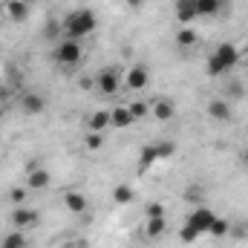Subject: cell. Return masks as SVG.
<instances>
[{"label": "cell", "mask_w": 248, "mask_h": 248, "mask_svg": "<svg viewBox=\"0 0 248 248\" xmlns=\"http://www.w3.org/2000/svg\"><path fill=\"white\" fill-rule=\"evenodd\" d=\"M196 32H193V26H182L179 32H176V44L179 46H196Z\"/></svg>", "instance_id": "23"}, {"label": "cell", "mask_w": 248, "mask_h": 248, "mask_svg": "<svg viewBox=\"0 0 248 248\" xmlns=\"http://www.w3.org/2000/svg\"><path fill=\"white\" fill-rule=\"evenodd\" d=\"M20 107H23V113L38 116V113H44V110H46V101H44V95H38V93H26V95H23V101H20Z\"/></svg>", "instance_id": "14"}, {"label": "cell", "mask_w": 248, "mask_h": 248, "mask_svg": "<svg viewBox=\"0 0 248 248\" xmlns=\"http://www.w3.org/2000/svg\"><path fill=\"white\" fill-rule=\"evenodd\" d=\"M237 63H240V49L234 44H219L208 58V75H214V78L228 75V72L237 69Z\"/></svg>", "instance_id": "2"}, {"label": "cell", "mask_w": 248, "mask_h": 248, "mask_svg": "<svg viewBox=\"0 0 248 248\" xmlns=\"http://www.w3.org/2000/svg\"><path fill=\"white\" fill-rule=\"evenodd\" d=\"M133 199H136V193H133L130 185H116L113 187V202H116V205H130Z\"/></svg>", "instance_id": "20"}, {"label": "cell", "mask_w": 248, "mask_h": 248, "mask_svg": "<svg viewBox=\"0 0 248 248\" xmlns=\"http://www.w3.org/2000/svg\"><path fill=\"white\" fill-rule=\"evenodd\" d=\"M196 17H199L196 15V0H176V20L182 26H190Z\"/></svg>", "instance_id": "13"}, {"label": "cell", "mask_w": 248, "mask_h": 248, "mask_svg": "<svg viewBox=\"0 0 248 248\" xmlns=\"http://www.w3.org/2000/svg\"><path fill=\"white\" fill-rule=\"evenodd\" d=\"M144 234H147V240H159L165 234V217H147L144 219Z\"/></svg>", "instance_id": "18"}, {"label": "cell", "mask_w": 248, "mask_h": 248, "mask_svg": "<svg viewBox=\"0 0 248 248\" xmlns=\"http://www.w3.org/2000/svg\"><path fill=\"white\" fill-rule=\"evenodd\" d=\"M49 170H44V168H38V165H29V170H26V187L29 190H44V187H49Z\"/></svg>", "instance_id": "10"}, {"label": "cell", "mask_w": 248, "mask_h": 248, "mask_svg": "<svg viewBox=\"0 0 248 248\" xmlns=\"http://www.w3.org/2000/svg\"><path fill=\"white\" fill-rule=\"evenodd\" d=\"M243 165L248 168V147H246V153H243Z\"/></svg>", "instance_id": "34"}, {"label": "cell", "mask_w": 248, "mask_h": 248, "mask_svg": "<svg viewBox=\"0 0 248 248\" xmlns=\"http://www.w3.org/2000/svg\"><path fill=\"white\" fill-rule=\"evenodd\" d=\"M231 234H234L237 240H248V225H237V228H231Z\"/></svg>", "instance_id": "31"}, {"label": "cell", "mask_w": 248, "mask_h": 248, "mask_svg": "<svg viewBox=\"0 0 248 248\" xmlns=\"http://www.w3.org/2000/svg\"><path fill=\"white\" fill-rule=\"evenodd\" d=\"M87 127H90V133H104L107 127H113V124H110V113H107V110H95V113L87 119Z\"/></svg>", "instance_id": "16"}, {"label": "cell", "mask_w": 248, "mask_h": 248, "mask_svg": "<svg viewBox=\"0 0 248 248\" xmlns=\"http://www.w3.org/2000/svg\"><path fill=\"white\" fill-rule=\"evenodd\" d=\"M26 3H29V6H32V3H38V0H26Z\"/></svg>", "instance_id": "35"}, {"label": "cell", "mask_w": 248, "mask_h": 248, "mask_svg": "<svg viewBox=\"0 0 248 248\" xmlns=\"http://www.w3.org/2000/svg\"><path fill=\"white\" fill-rule=\"evenodd\" d=\"M150 116L159 119V122H170L176 116V104L170 98H153L150 101Z\"/></svg>", "instance_id": "8"}, {"label": "cell", "mask_w": 248, "mask_h": 248, "mask_svg": "<svg viewBox=\"0 0 248 248\" xmlns=\"http://www.w3.org/2000/svg\"><path fill=\"white\" fill-rule=\"evenodd\" d=\"M55 61L61 63V66H78V63L84 61V46H81V41H69V38H63L61 44L55 46Z\"/></svg>", "instance_id": "3"}, {"label": "cell", "mask_w": 248, "mask_h": 248, "mask_svg": "<svg viewBox=\"0 0 248 248\" xmlns=\"http://www.w3.org/2000/svg\"><path fill=\"white\" fill-rule=\"evenodd\" d=\"M122 75H119V69H113V66H104V69H98V75H95V90L101 93V95H116L119 93V87H122Z\"/></svg>", "instance_id": "4"}, {"label": "cell", "mask_w": 248, "mask_h": 248, "mask_svg": "<svg viewBox=\"0 0 248 248\" xmlns=\"http://www.w3.org/2000/svg\"><path fill=\"white\" fill-rule=\"evenodd\" d=\"M225 9V0H196V15L199 17H217Z\"/></svg>", "instance_id": "15"}, {"label": "cell", "mask_w": 248, "mask_h": 248, "mask_svg": "<svg viewBox=\"0 0 248 248\" xmlns=\"http://www.w3.org/2000/svg\"><path fill=\"white\" fill-rule=\"evenodd\" d=\"M95 26H98V17H95L90 9H75V12H69L66 20H63V38L81 41V38L93 35Z\"/></svg>", "instance_id": "1"}, {"label": "cell", "mask_w": 248, "mask_h": 248, "mask_svg": "<svg viewBox=\"0 0 248 248\" xmlns=\"http://www.w3.org/2000/svg\"><path fill=\"white\" fill-rule=\"evenodd\" d=\"M144 217H165V205L162 202H150L144 208Z\"/></svg>", "instance_id": "29"}, {"label": "cell", "mask_w": 248, "mask_h": 248, "mask_svg": "<svg viewBox=\"0 0 248 248\" xmlns=\"http://www.w3.org/2000/svg\"><path fill=\"white\" fill-rule=\"evenodd\" d=\"M199 199H202V187L199 185H187L185 187V202H190L193 208L199 205Z\"/></svg>", "instance_id": "27"}, {"label": "cell", "mask_w": 248, "mask_h": 248, "mask_svg": "<svg viewBox=\"0 0 248 248\" xmlns=\"http://www.w3.org/2000/svg\"><path fill=\"white\" fill-rule=\"evenodd\" d=\"M147 81H150V69H147L144 63H136V66H130V69L124 72V87H127V90H133V93L144 90V87H147Z\"/></svg>", "instance_id": "6"}, {"label": "cell", "mask_w": 248, "mask_h": 248, "mask_svg": "<svg viewBox=\"0 0 248 248\" xmlns=\"http://www.w3.org/2000/svg\"><path fill=\"white\" fill-rule=\"evenodd\" d=\"M3 12L9 15V20H15V23H23V20L29 17V3H26V0H6Z\"/></svg>", "instance_id": "12"}, {"label": "cell", "mask_w": 248, "mask_h": 248, "mask_svg": "<svg viewBox=\"0 0 248 248\" xmlns=\"http://www.w3.org/2000/svg\"><path fill=\"white\" fill-rule=\"evenodd\" d=\"M214 219H217V214H214V211H208L205 205H196V208L187 214L185 222L190 225V228H196L199 234H208V231H211V225H214Z\"/></svg>", "instance_id": "5"}, {"label": "cell", "mask_w": 248, "mask_h": 248, "mask_svg": "<svg viewBox=\"0 0 248 248\" xmlns=\"http://www.w3.org/2000/svg\"><path fill=\"white\" fill-rule=\"evenodd\" d=\"M0 12H3V6H0Z\"/></svg>", "instance_id": "36"}, {"label": "cell", "mask_w": 248, "mask_h": 248, "mask_svg": "<svg viewBox=\"0 0 248 248\" xmlns=\"http://www.w3.org/2000/svg\"><path fill=\"white\" fill-rule=\"evenodd\" d=\"M124 3H127V6H130V9H139V6H141V3H144V0H124Z\"/></svg>", "instance_id": "33"}, {"label": "cell", "mask_w": 248, "mask_h": 248, "mask_svg": "<svg viewBox=\"0 0 248 248\" xmlns=\"http://www.w3.org/2000/svg\"><path fill=\"white\" fill-rule=\"evenodd\" d=\"M38 211L35 208H26V205H17L12 214H9V219H12V225L17 228V231H26V228H32V225H38Z\"/></svg>", "instance_id": "7"}, {"label": "cell", "mask_w": 248, "mask_h": 248, "mask_svg": "<svg viewBox=\"0 0 248 248\" xmlns=\"http://www.w3.org/2000/svg\"><path fill=\"white\" fill-rule=\"evenodd\" d=\"M208 116L214 119V122H219V124H225V122H231V104H228V98H211L208 101Z\"/></svg>", "instance_id": "9"}, {"label": "cell", "mask_w": 248, "mask_h": 248, "mask_svg": "<svg viewBox=\"0 0 248 248\" xmlns=\"http://www.w3.org/2000/svg\"><path fill=\"white\" fill-rule=\"evenodd\" d=\"M29 246V240H26V234L23 231H9L6 237H3V243H0V248H26Z\"/></svg>", "instance_id": "19"}, {"label": "cell", "mask_w": 248, "mask_h": 248, "mask_svg": "<svg viewBox=\"0 0 248 248\" xmlns=\"http://www.w3.org/2000/svg\"><path fill=\"white\" fill-rule=\"evenodd\" d=\"M127 107H130V113H133V119H136V122H139V119H144V116L150 113V101H130Z\"/></svg>", "instance_id": "25"}, {"label": "cell", "mask_w": 248, "mask_h": 248, "mask_svg": "<svg viewBox=\"0 0 248 248\" xmlns=\"http://www.w3.org/2000/svg\"><path fill=\"white\" fill-rule=\"evenodd\" d=\"M156 153H159V159H170L173 156V144L170 141H162V144H156Z\"/></svg>", "instance_id": "30"}, {"label": "cell", "mask_w": 248, "mask_h": 248, "mask_svg": "<svg viewBox=\"0 0 248 248\" xmlns=\"http://www.w3.org/2000/svg\"><path fill=\"white\" fill-rule=\"evenodd\" d=\"M63 205H66V211L75 214V217L87 214V196L78 193V190H66V193H63Z\"/></svg>", "instance_id": "11"}, {"label": "cell", "mask_w": 248, "mask_h": 248, "mask_svg": "<svg viewBox=\"0 0 248 248\" xmlns=\"http://www.w3.org/2000/svg\"><path fill=\"white\" fill-rule=\"evenodd\" d=\"M208 234H211L214 240H222V237H228V234H231V222H228V219H222V217H217Z\"/></svg>", "instance_id": "22"}, {"label": "cell", "mask_w": 248, "mask_h": 248, "mask_svg": "<svg viewBox=\"0 0 248 248\" xmlns=\"http://www.w3.org/2000/svg\"><path fill=\"white\" fill-rule=\"evenodd\" d=\"M228 93H231V95H240V98L246 95V90H243V84H231V87H228Z\"/></svg>", "instance_id": "32"}, {"label": "cell", "mask_w": 248, "mask_h": 248, "mask_svg": "<svg viewBox=\"0 0 248 248\" xmlns=\"http://www.w3.org/2000/svg\"><path fill=\"white\" fill-rule=\"evenodd\" d=\"M26 196H29V187H26V185H17V187H12V190H9V202H12L15 208H17V205H23V202H26Z\"/></svg>", "instance_id": "24"}, {"label": "cell", "mask_w": 248, "mask_h": 248, "mask_svg": "<svg viewBox=\"0 0 248 248\" xmlns=\"http://www.w3.org/2000/svg\"><path fill=\"white\" fill-rule=\"evenodd\" d=\"M110 124L113 127H133L136 119H133L130 107H116V110H110Z\"/></svg>", "instance_id": "17"}, {"label": "cell", "mask_w": 248, "mask_h": 248, "mask_svg": "<svg viewBox=\"0 0 248 248\" xmlns=\"http://www.w3.org/2000/svg\"><path fill=\"white\" fill-rule=\"evenodd\" d=\"M199 237H202V234H199V231H196V228H190V225H182V231H179V240H182V243H185V246H190V243H196V240H199Z\"/></svg>", "instance_id": "26"}, {"label": "cell", "mask_w": 248, "mask_h": 248, "mask_svg": "<svg viewBox=\"0 0 248 248\" xmlns=\"http://www.w3.org/2000/svg\"><path fill=\"white\" fill-rule=\"evenodd\" d=\"M87 147H90V150H101V147H104V136H101V133H90V136H87Z\"/></svg>", "instance_id": "28"}, {"label": "cell", "mask_w": 248, "mask_h": 248, "mask_svg": "<svg viewBox=\"0 0 248 248\" xmlns=\"http://www.w3.org/2000/svg\"><path fill=\"white\" fill-rule=\"evenodd\" d=\"M159 162V153H156V144H150V147H144L141 150V159H139V168L141 170H150L153 165Z\"/></svg>", "instance_id": "21"}]
</instances>
